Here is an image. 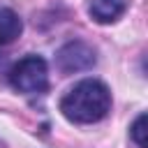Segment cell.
Segmentation results:
<instances>
[{
  "mask_svg": "<svg viewBox=\"0 0 148 148\" xmlns=\"http://www.w3.org/2000/svg\"><path fill=\"white\" fill-rule=\"evenodd\" d=\"M9 83L14 90L37 95L49 88V67L42 56H25L9 69Z\"/></svg>",
  "mask_w": 148,
  "mask_h": 148,
  "instance_id": "cell-2",
  "label": "cell"
},
{
  "mask_svg": "<svg viewBox=\"0 0 148 148\" xmlns=\"http://www.w3.org/2000/svg\"><path fill=\"white\" fill-rule=\"evenodd\" d=\"M23 30V23L18 18V14L9 7H2L0 9V46L5 44H12Z\"/></svg>",
  "mask_w": 148,
  "mask_h": 148,
  "instance_id": "cell-5",
  "label": "cell"
},
{
  "mask_svg": "<svg viewBox=\"0 0 148 148\" xmlns=\"http://www.w3.org/2000/svg\"><path fill=\"white\" fill-rule=\"evenodd\" d=\"M130 134H132V139H134V143H136L139 148H146V146H148V143H146V113H141V116L134 120Z\"/></svg>",
  "mask_w": 148,
  "mask_h": 148,
  "instance_id": "cell-6",
  "label": "cell"
},
{
  "mask_svg": "<svg viewBox=\"0 0 148 148\" xmlns=\"http://www.w3.org/2000/svg\"><path fill=\"white\" fill-rule=\"evenodd\" d=\"M111 109V92L97 79H83L74 83L60 99V111L69 123L90 125L102 120Z\"/></svg>",
  "mask_w": 148,
  "mask_h": 148,
  "instance_id": "cell-1",
  "label": "cell"
},
{
  "mask_svg": "<svg viewBox=\"0 0 148 148\" xmlns=\"http://www.w3.org/2000/svg\"><path fill=\"white\" fill-rule=\"evenodd\" d=\"M95 49L86 42H67L58 53H56V65L62 74H74V72H83L90 69L95 65Z\"/></svg>",
  "mask_w": 148,
  "mask_h": 148,
  "instance_id": "cell-3",
  "label": "cell"
},
{
  "mask_svg": "<svg viewBox=\"0 0 148 148\" xmlns=\"http://www.w3.org/2000/svg\"><path fill=\"white\" fill-rule=\"evenodd\" d=\"M0 148H2V143H0Z\"/></svg>",
  "mask_w": 148,
  "mask_h": 148,
  "instance_id": "cell-7",
  "label": "cell"
},
{
  "mask_svg": "<svg viewBox=\"0 0 148 148\" xmlns=\"http://www.w3.org/2000/svg\"><path fill=\"white\" fill-rule=\"evenodd\" d=\"M88 12L97 23H111L125 12V0H90Z\"/></svg>",
  "mask_w": 148,
  "mask_h": 148,
  "instance_id": "cell-4",
  "label": "cell"
}]
</instances>
